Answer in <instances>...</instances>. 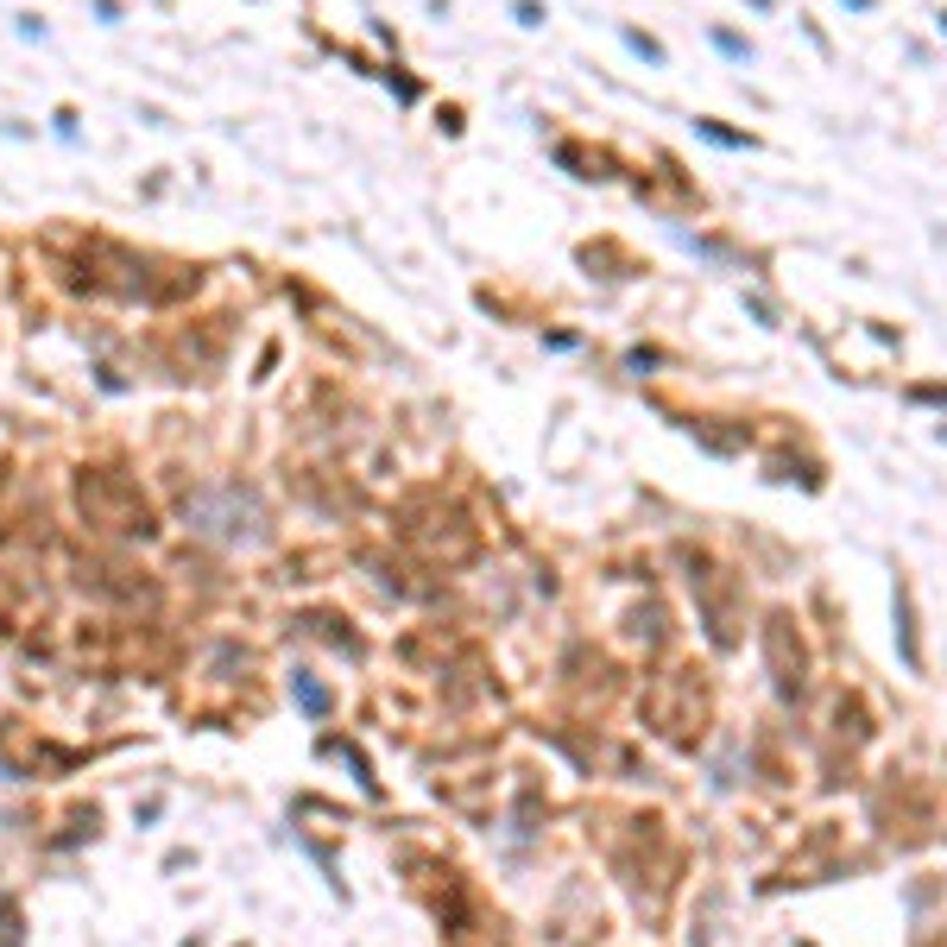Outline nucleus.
Segmentation results:
<instances>
[{
    "mask_svg": "<svg viewBox=\"0 0 947 947\" xmlns=\"http://www.w3.org/2000/svg\"><path fill=\"white\" fill-rule=\"evenodd\" d=\"M83 512H95L108 531H152V512H146V499H139L127 480H114V474H83Z\"/></svg>",
    "mask_w": 947,
    "mask_h": 947,
    "instance_id": "obj_1",
    "label": "nucleus"
}]
</instances>
